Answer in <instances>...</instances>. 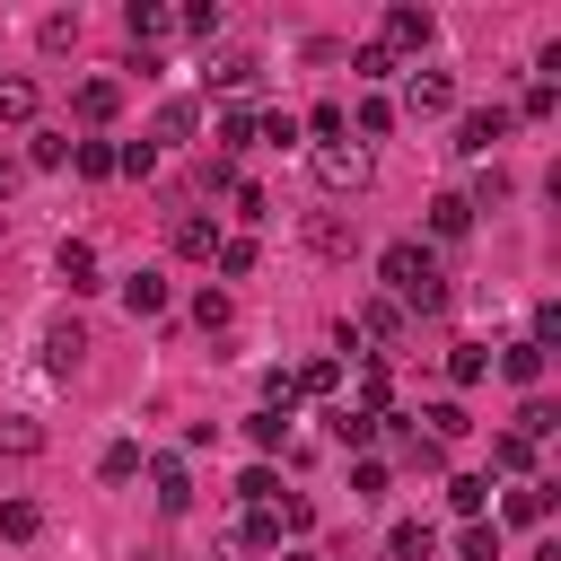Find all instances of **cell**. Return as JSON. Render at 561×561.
I'll list each match as a JSON object with an SVG mask.
<instances>
[{
    "label": "cell",
    "mask_w": 561,
    "mask_h": 561,
    "mask_svg": "<svg viewBox=\"0 0 561 561\" xmlns=\"http://www.w3.org/2000/svg\"><path fill=\"white\" fill-rule=\"evenodd\" d=\"M316 184H324V193H359V184H368V149H359V140H324V149H316Z\"/></svg>",
    "instance_id": "cell-2"
},
{
    "label": "cell",
    "mask_w": 561,
    "mask_h": 561,
    "mask_svg": "<svg viewBox=\"0 0 561 561\" xmlns=\"http://www.w3.org/2000/svg\"><path fill=\"white\" fill-rule=\"evenodd\" d=\"M482 500H491V473H456V482H447V508H456L465 526L482 517Z\"/></svg>",
    "instance_id": "cell-19"
},
{
    "label": "cell",
    "mask_w": 561,
    "mask_h": 561,
    "mask_svg": "<svg viewBox=\"0 0 561 561\" xmlns=\"http://www.w3.org/2000/svg\"><path fill=\"white\" fill-rule=\"evenodd\" d=\"M491 465H500V473H526V465H535V438L500 430V438H491Z\"/></svg>",
    "instance_id": "cell-27"
},
{
    "label": "cell",
    "mask_w": 561,
    "mask_h": 561,
    "mask_svg": "<svg viewBox=\"0 0 561 561\" xmlns=\"http://www.w3.org/2000/svg\"><path fill=\"white\" fill-rule=\"evenodd\" d=\"M377 272H386V298L394 307H447V272H438V254L421 237H394L377 254Z\"/></svg>",
    "instance_id": "cell-1"
},
{
    "label": "cell",
    "mask_w": 561,
    "mask_h": 561,
    "mask_svg": "<svg viewBox=\"0 0 561 561\" xmlns=\"http://www.w3.org/2000/svg\"><path fill=\"white\" fill-rule=\"evenodd\" d=\"M123 114V79H79V123H114Z\"/></svg>",
    "instance_id": "cell-12"
},
{
    "label": "cell",
    "mask_w": 561,
    "mask_h": 561,
    "mask_svg": "<svg viewBox=\"0 0 561 561\" xmlns=\"http://www.w3.org/2000/svg\"><path fill=\"white\" fill-rule=\"evenodd\" d=\"M421 421H430V430H421L430 447H447V438H465V430H473V421H465V403H430Z\"/></svg>",
    "instance_id": "cell-22"
},
{
    "label": "cell",
    "mask_w": 561,
    "mask_h": 561,
    "mask_svg": "<svg viewBox=\"0 0 561 561\" xmlns=\"http://www.w3.org/2000/svg\"><path fill=\"white\" fill-rule=\"evenodd\" d=\"M228 316H237V307H228V289H202V298H193V324H202V333H219Z\"/></svg>",
    "instance_id": "cell-36"
},
{
    "label": "cell",
    "mask_w": 561,
    "mask_h": 561,
    "mask_svg": "<svg viewBox=\"0 0 561 561\" xmlns=\"http://www.w3.org/2000/svg\"><path fill=\"white\" fill-rule=\"evenodd\" d=\"M0 123H35V79H0Z\"/></svg>",
    "instance_id": "cell-28"
},
{
    "label": "cell",
    "mask_w": 561,
    "mask_h": 561,
    "mask_svg": "<svg viewBox=\"0 0 561 561\" xmlns=\"http://www.w3.org/2000/svg\"><path fill=\"white\" fill-rule=\"evenodd\" d=\"M500 377L535 394V386H543V342H508V351H500Z\"/></svg>",
    "instance_id": "cell-13"
},
{
    "label": "cell",
    "mask_w": 561,
    "mask_h": 561,
    "mask_svg": "<svg viewBox=\"0 0 561 561\" xmlns=\"http://www.w3.org/2000/svg\"><path fill=\"white\" fill-rule=\"evenodd\" d=\"M245 438H254L263 456H272V447H289V412H254V421H245Z\"/></svg>",
    "instance_id": "cell-29"
},
{
    "label": "cell",
    "mask_w": 561,
    "mask_h": 561,
    "mask_svg": "<svg viewBox=\"0 0 561 561\" xmlns=\"http://www.w3.org/2000/svg\"><path fill=\"white\" fill-rule=\"evenodd\" d=\"M114 167H123V175H149V167H158V140H131V149H114Z\"/></svg>",
    "instance_id": "cell-44"
},
{
    "label": "cell",
    "mask_w": 561,
    "mask_h": 561,
    "mask_svg": "<svg viewBox=\"0 0 561 561\" xmlns=\"http://www.w3.org/2000/svg\"><path fill=\"white\" fill-rule=\"evenodd\" d=\"M237 500H245V508H272V500H280V482H272V473H263V465H254V473H245V482H237Z\"/></svg>",
    "instance_id": "cell-41"
},
{
    "label": "cell",
    "mask_w": 561,
    "mask_h": 561,
    "mask_svg": "<svg viewBox=\"0 0 561 561\" xmlns=\"http://www.w3.org/2000/svg\"><path fill=\"white\" fill-rule=\"evenodd\" d=\"M394 333H403V307H394V298H368V307L351 316V342H394Z\"/></svg>",
    "instance_id": "cell-10"
},
{
    "label": "cell",
    "mask_w": 561,
    "mask_h": 561,
    "mask_svg": "<svg viewBox=\"0 0 561 561\" xmlns=\"http://www.w3.org/2000/svg\"><path fill=\"white\" fill-rule=\"evenodd\" d=\"M167 237H175V254H184V263H210V254H219V219H202V210H175V219H167Z\"/></svg>",
    "instance_id": "cell-6"
},
{
    "label": "cell",
    "mask_w": 561,
    "mask_h": 561,
    "mask_svg": "<svg viewBox=\"0 0 561 561\" xmlns=\"http://www.w3.org/2000/svg\"><path fill=\"white\" fill-rule=\"evenodd\" d=\"M377 44H386V53H421V44H430V9L394 0V9H386V35H377Z\"/></svg>",
    "instance_id": "cell-8"
},
{
    "label": "cell",
    "mask_w": 561,
    "mask_h": 561,
    "mask_svg": "<svg viewBox=\"0 0 561 561\" xmlns=\"http://www.w3.org/2000/svg\"><path fill=\"white\" fill-rule=\"evenodd\" d=\"M140 473V438H114L105 456H96V482H131Z\"/></svg>",
    "instance_id": "cell-23"
},
{
    "label": "cell",
    "mask_w": 561,
    "mask_h": 561,
    "mask_svg": "<svg viewBox=\"0 0 561 561\" xmlns=\"http://www.w3.org/2000/svg\"><path fill=\"white\" fill-rule=\"evenodd\" d=\"M123 26H131V44H167V35H175V9H158V0H131V9H123Z\"/></svg>",
    "instance_id": "cell-11"
},
{
    "label": "cell",
    "mask_w": 561,
    "mask_h": 561,
    "mask_svg": "<svg viewBox=\"0 0 561 561\" xmlns=\"http://www.w3.org/2000/svg\"><path fill=\"white\" fill-rule=\"evenodd\" d=\"M149 500H158L167 517L193 508V473H184V456H158V465H149Z\"/></svg>",
    "instance_id": "cell-7"
},
{
    "label": "cell",
    "mask_w": 561,
    "mask_h": 561,
    "mask_svg": "<svg viewBox=\"0 0 561 561\" xmlns=\"http://www.w3.org/2000/svg\"><path fill=\"white\" fill-rule=\"evenodd\" d=\"M482 368H491V359H482L473 342H465V351H447V377H456V386H482Z\"/></svg>",
    "instance_id": "cell-40"
},
{
    "label": "cell",
    "mask_w": 561,
    "mask_h": 561,
    "mask_svg": "<svg viewBox=\"0 0 561 561\" xmlns=\"http://www.w3.org/2000/svg\"><path fill=\"white\" fill-rule=\"evenodd\" d=\"M70 149H79V140H61V131H35V140H26V167H61Z\"/></svg>",
    "instance_id": "cell-34"
},
{
    "label": "cell",
    "mask_w": 561,
    "mask_h": 561,
    "mask_svg": "<svg viewBox=\"0 0 561 561\" xmlns=\"http://www.w3.org/2000/svg\"><path fill=\"white\" fill-rule=\"evenodd\" d=\"M342 386V359H307V368H289V394H333Z\"/></svg>",
    "instance_id": "cell-21"
},
{
    "label": "cell",
    "mask_w": 561,
    "mask_h": 561,
    "mask_svg": "<svg viewBox=\"0 0 561 561\" xmlns=\"http://www.w3.org/2000/svg\"><path fill=\"white\" fill-rule=\"evenodd\" d=\"M35 526H44V508H35V500H9V508H0V535H9V543H26Z\"/></svg>",
    "instance_id": "cell-31"
},
{
    "label": "cell",
    "mask_w": 561,
    "mask_h": 561,
    "mask_svg": "<svg viewBox=\"0 0 561 561\" xmlns=\"http://www.w3.org/2000/svg\"><path fill=\"white\" fill-rule=\"evenodd\" d=\"M193 123H202L193 96H167V105H158V140H193Z\"/></svg>",
    "instance_id": "cell-25"
},
{
    "label": "cell",
    "mask_w": 561,
    "mask_h": 561,
    "mask_svg": "<svg viewBox=\"0 0 561 561\" xmlns=\"http://www.w3.org/2000/svg\"><path fill=\"white\" fill-rule=\"evenodd\" d=\"M342 123H351L342 105H316V114H307V131H316V149H324V140H342Z\"/></svg>",
    "instance_id": "cell-42"
},
{
    "label": "cell",
    "mask_w": 561,
    "mask_h": 561,
    "mask_svg": "<svg viewBox=\"0 0 561 561\" xmlns=\"http://www.w3.org/2000/svg\"><path fill=\"white\" fill-rule=\"evenodd\" d=\"M552 430H561V412H552L543 394H526V403H517V438H552Z\"/></svg>",
    "instance_id": "cell-26"
},
{
    "label": "cell",
    "mask_w": 561,
    "mask_h": 561,
    "mask_svg": "<svg viewBox=\"0 0 561 561\" xmlns=\"http://www.w3.org/2000/svg\"><path fill=\"white\" fill-rule=\"evenodd\" d=\"M79 351H88V333H79V316H61V324L44 333V359H53L61 377H70V368H79Z\"/></svg>",
    "instance_id": "cell-17"
},
{
    "label": "cell",
    "mask_w": 561,
    "mask_h": 561,
    "mask_svg": "<svg viewBox=\"0 0 561 561\" xmlns=\"http://www.w3.org/2000/svg\"><path fill=\"white\" fill-rule=\"evenodd\" d=\"M210 79H219V88H254V79H263V61H254V53H219V61H210Z\"/></svg>",
    "instance_id": "cell-24"
},
{
    "label": "cell",
    "mask_w": 561,
    "mask_h": 561,
    "mask_svg": "<svg viewBox=\"0 0 561 561\" xmlns=\"http://www.w3.org/2000/svg\"><path fill=\"white\" fill-rule=\"evenodd\" d=\"M377 430H386V421H368V412H351V403H342V412H333V438H342V447H368V438H377Z\"/></svg>",
    "instance_id": "cell-30"
},
{
    "label": "cell",
    "mask_w": 561,
    "mask_h": 561,
    "mask_svg": "<svg viewBox=\"0 0 561 561\" xmlns=\"http://www.w3.org/2000/svg\"><path fill=\"white\" fill-rule=\"evenodd\" d=\"M307 245H316L324 263H351V254H359V228H351L342 210H307Z\"/></svg>",
    "instance_id": "cell-5"
},
{
    "label": "cell",
    "mask_w": 561,
    "mask_h": 561,
    "mask_svg": "<svg viewBox=\"0 0 561 561\" xmlns=\"http://www.w3.org/2000/svg\"><path fill=\"white\" fill-rule=\"evenodd\" d=\"M430 543H438V535H430L421 517H403V526L386 535V561H430Z\"/></svg>",
    "instance_id": "cell-20"
},
{
    "label": "cell",
    "mask_w": 561,
    "mask_h": 561,
    "mask_svg": "<svg viewBox=\"0 0 561 561\" xmlns=\"http://www.w3.org/2000/svg\"><path fill=\"white\" fill-rule=\"evenodd\" d=\"M359 131L386 140V131H394V105H386V96H359Z\"/></svg>",
    "instance_id": "cell-38"
},
{
    "label": "cell",
    "mask_w": 561,
    "mask_h": 561,
    "mask_svg": "<svg viewBox=\"0 0 561 561\" xmlns=\"http://www.w3.org/2000/svg\"><path fill=\"white\" fill-rule=\"evenodd\" d=\"M465 228H473V202L465 193H438L430 202V237H465Z\"/></svg>",
    "instance_id": "cell-18"
},
{
    "label": "cell",
    "mask_w": 561,
    "mask_h": 561,
    "mask_svg": "<svg viewBox=\"0 0 561 561\" xmlns=\"http://www.w3.org/2000/svg\"><path fill=\"white\" fill-rule=\"evenodd\" d=\"M210 263H219L228 280H245V272H254V245H245V237H219V254H210Z\"/></svg>",
    "instance_id": "cell-35"
},
{
    "label": "cell",
    "mask_w": 561,
    "mask_h": 561,
    "mask_svg": "<svg viewBox=\"0 0 561 561\" xmlns=\"http://www.w3.org/2000/svg\"><path fill=\"white\" fill-rule=\"evenodd\" d=\"M175 26H193V35H219V0H193V9L175 18Z\"/></svg>",
    "instance_id": "cell-45"
},
{
    "label": "cell",
    "mask_w": 561,
    "mask_h": 561,
    "mask_svg": "<svg viewBox=\"0 0 561 561\" xmlns=\"http://www.w3.org/2000/svg\"><path fill=\"white\" fill-rule=\"evenodd\" d=\"M53 272H61V289H70V298H79V289H96V254H88L79 237H70V245L53 254Z\"/></svg>",
    "instance_id": "cell-16"
},
{
    "label": "cell",
    "mask_w": 561,
    "mask_h": 561,
    "mask_svg": "<svg viewBox=\"0 0 561 561\" xmlns=\"http://www.w3.org/2000/svg\"><path fill=\"white\" fill-rule=\"evenodd\" d=\"M9 193H18V158H0V202H9Z\"/></svg>",
    "instance_id": "cell-46"
},
{
    "label": "cell",
    "mask_w": 561,
    "mask_h": 561,
    "mask_svg": "<svg viewBox=\"0 0 561 561\" xmlns=\"http://www.w3.org/2000/svg\"><path fill=\"white\" fill-rule=\"evenodd\" d=\"M289 561H316V552H289Z\"/></svg>",
    "instance_id": "cell-47"
},
{
    "label": "cell",
    "mask_w": 561,
    "mask_h": 561,
    "mask_svg": "<svg viewBox=\"0 0 561 561\" xmlns=\"http://www.w3.org/2000/svg\"><path fill=\"white\" fill-rule=\"evenodd\" d=\"M254 131H263L272 149H289V140H298V114H280V105H272V114H254Z\"/></svg>",
    "instance_id": "cell-39"
},
{
    "label": "cell",
    "mask_w": 561,
    "mask_h": 561,
    "mask_svg": "<svg viewBox=\"0 0 561 561\" xmlns=\"http://www.w3.org/2000/svg\"><path fill=\"white\" fill-rule=\"evenodd\" d=\"M351 70H359V79H394V53H386V44H359Z\"/></svg>",
    "instance_id": "cell-37"
},
{
    "label": "cell",
    "mask_w": 561,
    "mask_h": 561,
    "mask_svg": "<svg viewBox=\"0 0 561 561\" xmlns=\"http://www.w3.org/2000/svg\"><path fill=\"white\" fill-rule=\"evenodd\" d=\"M508 123H517L508 105H473V114L456 123V149H465V158H491V140H508Z\"/></svg>",
    "instance_id": "cell-4"
},
{
    "label": "cell",
    "mask_w": 561,
    "mask_h": 561,
    "mask_svg": "<svg viewBox=\"0 0 561 561\" xmlns=\"http://www.w3.org/2000/svg\"><path fill=\"white\" fill-rule=\"evenodd\" d=\"M543 517H552V482H535V473H526V482L508 491V526H543Z\"/></svg>",
    "instance_id": "cell-14"
},
{
    "label": "cell",
    "mask_w": 561,
    "mask_h": 561,
    "mask_svg": "<svg viewBox=\"0 0 561 561\" xmlns=\"http://www.w3.org/2000/svg\"><path fill=\"white\" fill-rule=\"evenodd\" d=\"M403 105H412V114H447V105H456V79L430 70V61H412V70H403Z\"/></svg>",
    "instance_id": "cell-3"
},
{
    "label": "cell",
    "mask_w": 561,
    "mask_h": 561,
    "mask_svg": "<svg viewBox=\"0 0 561 561\" xmlns=\"http://www.w3.org/2000/svg\"><path fill=\"white\" fill-rule=\"evenodd\" d=\"M456 552H465V561H500V526H482V517H473V526L456 535Z\"/></svg>",
    "instance_id": "cell-32"
},
{
    "label": "cell",
    "mask_w": 561,
    "mask_h": 561,
    "mask_svg": "<svg viewBox=\"0 0 561 561\" xmlns=\"http://www.w3.org/2000/svg\"><path fill=\"white\" fill-rule=\"evenodd\" d=\"M245 140H254V114H245V105H228V114H219V158H228V149H245Z\"/></svg>",
    "instance_id": "cell-33"
},
{
    "label": "cell",
    "mask_w": 561,
    "mask_h": 561,
    "mask_svg": "<svg viewBox=\"0 0 561 561\" xmlns=\"http://www.w3.org/2000/svg\"><path fill=\"white\" fill-rule=\"evenodd\" d=\"M0 456H44V421L35 412H0Z\"/></svg>",
    "instance_id": "cell-15"
},
{
    "label": "cell",
    "mask_w": 561,
    "mask_h": 561,
    "mask_svg": "<svg viewBox=\"0 0 561 561\" xmlns=\"http://www.w3.org/2000/svg\"><path fill=\"white\" fill-rule=\"evenodd\" d=\"M123 307H131V316H158V307H167V272H158V263L123 272Z\"/></svg>",
    "instance_id": "cell-9"
},
{
    "label": "cell",
    "mask_w": 561,
    "mask_h": 561,
    "mask_svg": "<svg viewBox=\"0 0 561 561\" xmlns=\"http://www.w3.org/2000/svg\"><path fill=\"white\" fill-rule=\"evenodd\" d=\"M70 158H79V175H114V149H105V140H79Z\"/></svg>",
    "instance_id": "cell-43"
}]
</instances>
